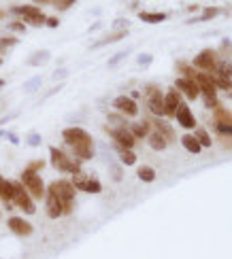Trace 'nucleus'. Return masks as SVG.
I'll use <instances>...</instances> for the list:
<instances>
[{
  "mask_svg": "<svg viewBox=\"0 0 232 259\" xmlns=\"http://www.w3.org/2000/svg\"><path fill=\"white\" fill-rule=\"evenodd\" d=\"M149 147H152L154 151H164L166 147H168V140L162 136V134H158L155 132V130H152V132H149Z\"/></svg>",
  "mask_w": 232,
  "mask_h": 259,
  "instance_id": "6ab92c4d",
  "label": "nucleus"
},
{
  "mask_svg": "<svg viewBox=\"0 0 232 259\" xmlns=\"http://www.w3.org/2000/svg\"><path fill=\"white\" fill-rule=\"evenodd\" d=\"M126 37H128V30H117V32L109 34V37H104L102 40H98V43H96L94 47H102V45H111V43H117V40L126 38Z\"/></svg>",
  "mask_w": 232,
  "mask_h": 259,
  "instance_id": "5701e85b",
  "label": "nucleus"
},
{
  "mask_svg": "<svg viewBox=\"0 0 232 259\" xmlns=\"http://www.w3.org/2000/svg\"><path fill=\"white\" fill-rule=\"evenodd\" d=\"M43 166H45V162H32L30 166H28V170H32V172H39Z\"/></svg>",
  "mask_w": 232,
  "mask_h": 259,
  "instance_id": "4c0bfd02",
  "label": "nucleus"
},
{
  "mask_svg": "<svg viewBox=\"0 0 232 259\" xmlns=\"http://www.w3.org/2000/svg\"><path fill=\"white\" fill-rule=\"evenodd\" d=\"M4 136H7V134H4V132H0V138H4Z\"/></svg>",
  "mask_w": 232,
  "mask_h": 259,
  "instance_id": "de8ad7c7",
  "label": "nucleus"
},
{
  "mask_svg": "<svg viewBox=\"0 0 232 259\" xmlns=\"http://www.w3.org/2000/svg\"><path fill=\"white\" fill-rule=\"evenodd\" d=\"M138 17L145 21V23H160V21H164L166 19V15L164 13H138Z\"/></svg>",
  "mask_w": 232,
  "mask_h": 259,
  "instance_id": "cd10ccee",
  "label": "nucleus"
},
{
  "mask_svg": "<svg viewBox=\"0 0 232 259\" xmlns=\"http://www.w3.org/2000/svg\"><path fill=\"white\" fill-rule=\"evenodd\" d=\"M217 13H219L217 9H207L205 13H202V19H211V17H215Z\"/></svg>",
  "mask_w": 232,
  "mask_h": 259,
  "instance_id": "e433bc0d",
  "label": "nucleus"
},
{
  "mask_svg": "<svg viewBox=\"0 0 232 259\" xmlns=\"http://www.w3.org/2000/svg\"><path fill=\"white\" fill-rule=\"evenodd\" d=\"M145 96H147V107L154 117H164V93L158 85L145 87Z\"/></svg>",
  "mask_w": 232,
  "mask_h": 259,
  "instance_id": "0eeeda50",
  "label": "nucleus"
},
{
  "mask_svg": "<svg viewBox=\"0 0 232 259\" xmlns=\"http://www.w3.org/2000/svg\"><path fill=\"white\" fill-rule=\"evenodd\" d=\"M4 15H7V13H4V11H0V19H2V17H4Z\"/></svg>",
  "mask_w": 232,
  "mask_h": 259,
  "instance_id": "49530a36",
  "label": "nucleus"
},
{
  "mask_svg": "<svg viewBox=\"0 0 232 259\" xmlns=\"http://www.w3.org/2000/svg\"><path fill=\"white\" fill-rule=\"evenodd\" d=\"M62 138H64V143L71 147V149H75V147H81V145H90L94 143V138L90 136V132H85L83 128L79 126H71L66 128L64 132H62Z\"/></svg>",
  "mask_w": 232,
  "mask_h": 259,
  "instance_id": "423d86ee",
  "label": "nucleus"
},
{
  "mask_svg": "<svg viewBox=\"0 0 232 259\" xmlns=\"http://www.w3.org/2000/svg\"><path fill=\"white\" fill-rule=\"evenodd\" d=\"M0 213H2V210H0Z\"/></svg>",
  "mask_w": 232,
  "mask_h": 259,
  "instance_id": "3c124183",
  "label": "nucleus"
},
{
  "mask_svg": "<svg viewBox=\"0 0 232 259\" xmlns=\"http://www.w3.org/2000/svg\"><path fill=\"white\" fill-rule=\"evenodd\" d=\"M104 130H107V134L113 138V145L124 147V149H135L136 138L130 134L128 128H113V126H107Z\"/></svg>",
  "mask_w": 232,
  "mask_h": 259,
  "instance_id": "1a4fd4ad",
  "label": "nucleus"
},
{
  "mask_svg": "<svg viewBox=\"0 0 232 259\" xmlns=\"http://www.w3.org/2000/svg\"><path fill=\"white\" fill-rule=\"evenodd\" d=\"M181 145H183L185 151L194 153V155H198V153L202 151V147L198 145V140L194 138V134H185V136H181Z\"/></svg>",
  "mask_w": 232,
  "mask_h": 259,
  "instance_id": "aec40b11",
  "label": "nucleus"
},
{
  "mask_svg": "<svg viewBox=\"0 0 232 259\" xmlns=\"http://www.w3.org/2000/svg\"><path fill=\"white\" fill-rule=\"evenodd\" d=\"M49 189L56 193L58 200H60V204H62V217L71 215L73 208H75V196H77V189L73 187L71 181H66V179L54 181V183L49 185Z\"/></svg>",
  "mask_w": 232,
  "mask_h": 259,
  "instance_id": "f257e3e1",
  "label": "nucleus"
},
{
  "mask_svg": "<svg viewBox=\"0 0 232 259\" xmlns=\"http://www.w3.org/2000/svg\"><path fill=\"white\" fill-rule=\"evenodd\" d=\"M136 176L143 181V183H154V181H155V170L152 166H141L136 170Z\"/></svg>",
  "mask_w": 232,
  "mask_h": 259,
  "instance_id": "b1692460",
  "label": "nucleus"
},
{
  "mask_svg": "<svg viewBox=\"0 0 232 259\" xmlns=\"http://www.w3.org/2000/svg\"><path fill=\"white\" fill-rule=\"evenodd\" d=\"M9 28H11V30H15V32H26V23L24 21H13V23H9Z\"/></svg>",
  "mask_w": 232,
  "mask_h": 259,
  "instance_id": "72a5a7b5",
  "label": "nucleus"
},
{
  "mask_svg": "<svg viewBox=\"0 0 232 259\" xmlns=\"http://www.w3.org/2000/svg\"><path fill=\"white\" fill-rule=\"evenodd\" d=\"M45 210H47L49 219H60L62 217V204L49 187H47V191H45Z\"/></svg>",
  "mask_w": 232,
  "mask_h": 259,
  "instance_id": "4468645a",
  "label": "nucleus"
},
{
  "mask_svg": "<svg viewBox=\"0 0 232 259\" xmlns=\"http://www.w3.org/2000/svg\"><path fill=\"white\" fill-rule=\"evenodd\" d=\"M194 138L198 140V145H200V147H211V145H213V138L209 136V132H207V130H202V128H196Z\"/></svg>",
  "mask_w": 232,
  "mask_h": 259,
  "instance_id": "bb28decb",
  "label": "nucleus"
},
{
  "mask_svg": "<svg viewBox=\"0 0 232 259\" xmlns=\"http://www.w3.org/2000/svg\"><path fill=\"white\" fill-rule=\"evenodd\" d=\"M19 183L26 187V191L30 193L32 200H45V191H47V187H45L43 179H40L39 172H32V170H24L19 176Z\"/></svg>",
  "mask_w": 232,
  "mask_h": 259,
  "instance_id": "7ed1b4c3",
  "label": "nucleus"
},
{
  "mask_svg": "<svg viewBox=\"0 0 232 259\" xmlns=\"http://www.w3.org/2000/svg\"><path fill=\"white\" fill-rule=\"evenodd\" d=\"M49 157H51V166H54L56 170H60V172L71 174V176L81 172V162L71 160V157H68L64 151L58 149V147H51L49 149Z\"/></svg>",
  "mask_w": 232,
  "mask_h": 259,
  "instance_id": "f03ea898",
  "label": "nucleus"
},
{
  "mask_svg": "<svg viewBox=\"0 0 232 259\" xmlns=\"http://www.w3.org/2000/svg\"><path fill=\"white\" fill-rule=\"evenodd\" d=\"M47 60H49V51H37V54L28 60V64H30V66H40V64H45Z\"/></svg>",
  "mask_w": 232,
  "mask_h": 259,
  "instance_id": "c85d7f7f",
  "label": "nucleus"
},
{
  "mask_svg": "<svg viewBox=\"0 0 232 259\" xmlns=\"http://www.w3.org/2000/svg\"><path fill=\"white\" fill-rule=\"evenodd\" d=\"M64 74H66V70H58V73H56V79H62Z\"/></svg>",
  "mask_w": 232,
  "mask_h": 259,
  "instance_id": "c03bdc74",
  "label": "nucleus"
},
{
  "mask_svg": "<svg viewBox=\"0 0 232 259\" xmlns=\"http://www.w3.org/2000/svg\"><path fill=\"white\" fill-rule=\"evenodd\" d=\"M71 183H73L75 189H77V191H83V193H100V191H102V183H100V181L94 179V176L83 174V172L73 174Z\"/></svg>",
  "mask_w": 232,
  "mask_h": 259,
  "instance_id": "6e6552de",
  "label": "nucleus"
},
{
  "mask_svg": "<svg viewBox=\"0 0 232 259\" xmlns=\"http://www.w3.org/2000/svg\"><path fill=\"white\" fill-rule=\"evenodd\" d=\"M149 62H152V56H147V54L138 56V64H149Z\"/></svg>",
  "mask_w": 232,
  "mask_h": 259,
  "instance_id": "ea45409f",
  "label": "nucleus"
},
{
  "mask_svg": "<svg viewBox=\"0 0 232 259\" xmlns=\"http://www.w3.org/2000/svg\"><path fill=\"white\" fill-rule=\"evenodd\" d=\"M26 143L28 145H30V147H39L40 145V136H39V134H28V138H26Z\"/></svg>",
  "mask_w": 232,
  "mask_h": 259,
  "instance_id": "2f4dec72",
  "label": "nucleus"
},
{
  "mask_svg": "<svg viewBox=\"0 0 232 259\" xmlns=\"http://www.w3.org/2000/svg\"><path fill=\"white\" fill-rule=\"evenodd\" d=\"M179 102H181V93H179L175 87H171V90L164 93V117H175Z\"/></svg>",
  "mask_w": 232,
  "mask_h": 259,
  "instance_id": "dca6fc26",
  "label": "nucleus"
},
{
  "mask_svg": "<svg viewBox=\"0 0 232 259\" xmlns=\"http://www.w3.org/2000/svg\"><path fill=\"white\" fill-rule=\"evenodd\" d=\"M175 117H177V121H179V126H181V128H185V130H194L196 128V119H194L192 111H190V107L185 102H179V107L175 111Z\"/></svg>",
  "mask_w": 232,
  "mask_h": 259,
  "instance_id": "2eb2a0df",
  "label": "nucleus"
},
{
  "mask_svg": "<svg viewBox=\"0 0 232 259\" xmlns=\"http://www.w3.org/2000/svg\"><path fill=\"white\" fill-rule=\"evenodd\" d=\"M7 227L15 234V236H19V238H26V236H30V234L34 232L32 223H28L26 219H21V217H9Z\"/></svg>",
  "mask_w": 232,
  "mask_h": 259,
  "instance_id": "f8f14e48",
  "label": "nucleus"
},
{
  "mask_svg": "<svg viewBox=\"0 0 232 259\" xmlns=\"http://www.w3.org/2000/svg\"><path fill=\"white\" fill-rule=\"evenodd\" d=\"M147 123L152 126V130H155L158 134H162V136H164L168 143H175V130L168 126L166 121H162V117H152Z\"/></svg>",
  "mask_w": 232,
  "mask_h": 259,
  "instance_id": "f3484780",
  "label": "nucleus"
},
{
  "mask_svg": "<svg viewBox=\"0 0 232 259\" xmlns=\"http://www.w3.org/2000/svg\"><path fill=\"white\" fill-rule=\"evenodd\" d=\"M126 23H128V21H126V19H117V21H115V26H121V28H124V30H126Z\"/></svg>",
  "mask_w": 232,
  "mask_h": 259,
  "instance_id": "37998d69",
  "label": "nucleus"
},
{
  "mask_svg": "<svg viewBox=\"0 0 232 259\" xmlns=\"http://www.w3.org/2000/svg\"><path fill=\"white\" fill-rule=\"evenodd\" d=\"M124 57H126V54H117V56H115L111 62H109V66H115V64H117V62H121V60H124Z\"/></svg>",
  "mask_w": 232,
  "mask_h": 259,
  "instance_id": "58836bf2",
  "label": "nucleus"
},
{
  "mask_svg": "<svg viewBox=\"0 0 232 259\" xmlns=\"http://www.w3.org/2000/svg\"><path fill=\"white\" fill-rule=\"evenodd\" d=\"M113 109L124 117H136L138 115V104H136V100H132L130 96H117L113 100Z\"/></svg>",
  "mask_w": 232,
  "mask_h": 259,
  "instance_id": "9b49d317",
  "label": "nucleus"
},
{
  "mask_svg": "<svg viewBox=\"0 0 232 259\" xmlns=\"http://www.w3.org/2000/svg\"><path fill=\"white\" fill-rule=\"evenodd\" d=\"M217 51L213 49H202L198 56L194 57V68H198L200 73H213L217 66Z\"/></svg>",
  "mask_w": 232,
  "mask_h": 259,
  "instance_id": "9d476101",
  "label": "nucleus"
},
{
  "mask_svg": "<svg viewBox=\"0 0 232 259\" xmlns=\"http://www.w3.org/2000/svg\"><path fill=\"white\" fill-rule=\"evenodd\" d=\"M77 0H51V4H54L56 9H60V11H64V9H68L71 4H75Z\"/></svg>",
  "mask_w": 232,
  "mask_h": 259,
  "instance_id": "7c9ffc66",
  "label": "nucleus"
},
{
  "mask_svg": "<svg viewBox=\"0 0 232 259\" xmlns=\"http://www.w3.org/2000/svg\"><path fill=\"white\" fill-rule=\"evenodd\" d=\"M0 87H4V81L2 79H0Z\"/></svg>",
  "mask_w": 232,
  "mask_h": 259,
  "instance_id": "09e8293b",
  "label": "nucleus"
},
{
  "mask_svg": "<svg viewBox=\"0 0 232 259\" xmlns=\"http://www.w3.org/2000/svg\"><path fill=\"white\" fill-rule=\"evenodd\" d=\"M2 183H4V179H2V176H0V189H2Z\"/></svg>",
  "mask_w": 232,
  "mask_h": 259,
  "instance_id": "a18cd8bd",
  "label": "nucleus"
},
{
  "mask_svg": "<svg viewBox=\"0 0 232 259\" xmlns=\"http://www.w3.org/2000/svg\"><path fill=\"white\" fill-rule=\"evenodd\" d=\"M175 90L179 92V93H183L188 100H196L200 96V90H198V85H196V81H192V79H177L175 81Z\"/></svg>",
  "mask_w": 232,
  "mask_h": 259,
  "instance_id": "ddd939ff",
  "label": "nucleus"
},
{
  "mask_svg": "<svg viewBox=\"0 0 232 259\" xmlns=\"http://www.w3.org/2000/svg\"><path fill=\"white\" fill-rule=\"evenodd\" d=\"M128 130H130L132 136L138 140V138L149 136V132H152V126H149L147 121H145V123H128Z\"/></svg>",
  "mask_w": 232,
  "mask_h": 259,
  "instance_id": "a211bd4d",
  "label": "nucleus"
},
{
  "mask_svg": "<svg viewBox=\"0 0 232 259\" xmlns=\"http://www.w3.org/2000/svg\"><path fill=\"white\" fill-rule=\"evenodd\" d=\"M177 68H179V73L183 74V79H192V81H196V74H198V70H196L194 66H190V64H185V62H179Z\"/></svg>",
  "mask_w": 232,
  "mask_h": 259,
  "instance_id": "a878e982",
  "label": "nucleus"
},
{
  "mask_svg": "<svg viewBox=\"0 0 232 259\" xmlns=\"http://www.w3.org/2000/svg\"><path fill=\"white\" fill-rule=\"evenodd\" d=\"M13 183V200L11 204L17 206L19 210H24L26 215H34L37 213V206H34V200L30 198V193L26 191V187L19 183V181H11Z\"/></svg>",
  "mask_w": 232,
  "mask_h": 259,
  "instance_id": "20e7f679",
  "label": "nucleus"
},
{
  "mask_svg": "<svg viewBox=\"0 0 232 259\" xmlns=\"http://www.w3.org/2000/svg\"><path fill=\"white\" fill-rule=\"evenodd\" d=\"M0 64H2V57H0Z\"/></svg>",
  "mask_w": 232,
  "mask_h": 259,
  "instance_id": "8fccbe9b",
  "label": "nucleus"
},
{
  "mask_svg": "<svg viewBox=\"0 0 232 259\" xmlns=\"http://www.w3.org/2000/svg\"><path fill=\"white\" fill-rule=\"evenodd\" d=\"M39 85H40V79L37 76V79H32V81H28V83H26V92H32V90H37Z\"/></svg>",
  "mask_w": 232,
  "mask_h": 259,
  "instance_id": "f704fd0d",
  "label": "nucleus"
},
{
  "mask_svg": "<svg viewBox=\"0 0 232 259\" xmlns=\"http://www.w3.org/2000/svg\"><path fill=\"white\" fill-rule=\"evenodd\" d=\"M45 26H47V28H58V26H60V21H58V17H47V19H45Z\"/></svg>",
  "mask_w": 232,
  "mask_h": 259,
  "instance_id": "c9c22d12",
  "label": "nucleus"
},
{
  "mask_svg": "<svg viewBox=\"0 0 232 259\" xmlns=\"http://www.w3.org/2000/svg\"><path fill=\"white\" fill-rule=\"evenodd\" d=\"M17 43L15 38H0V51H4V49H9V47H13Z\"/></svg>",
  "mask_w": 232,
  "mask_h": 259,
  "instance_id": "473e14b6",
  "label": "nucleus"
},
{
  "mask_svg": "<svg viewBox=\"0 0 232 259\" xmlns=\"http://www.w3.org/2000/svg\"><path fill=\"white\" fill-rule=\"evenodd\" d=\"M115 149H117L119 162L124 164V166H135V164H136V155H135V151H132V149H124V147H117V145H115Z\"/></svg>",
  "mask_w": 232,
  "mask_h": 259,
  "instance_id": "412c9836",
  "label": "nucleus"
},
{
  "mask_svg": "<svg viewBox=\"0 0 232 259\" xmlns=\"http://www.w3.org/2000/svg\"><path fill=\"white\" fill-rule=\"evenodd\" d=\"M39 4H51V0H34V7H39Z\"/></svg>",
  "mask_w": 232,
  "mask_h": 259,
  "instance_id": "79ce46f5",
  "label": "nucleus"
},
{
  "mask_svg": "<svg viewBox=\"0 0 232 259\" xmlns=\"http://www.w3.org/2000/svg\"><path fill=\"white\" fill-rule=\"evenodd\" d=\"M7 136H9V140H11V143H13V145H19V138H17L15 134H7Z\"/></svg>",
  "mask_w": 232,
  "mask_h": 259,
  "instance_id": "a19ab883",
  "label": "nucleus"
},
{
  "mask_svg": "<svg viewBox=\"0 0 232 259\" xmlns=\"http://www.w3.org/2000/svg\"><path fill=\"white\" fill-rule=\"evenodd\" d=\"M11 13L15 15H21L24 17L26 23H30V26H45V13L40 11L39 7H34V4H15V7H11Z\"/></svg>",
  "mask_w": 232,
  "mask_h": 259,
  "instance_id": "39448f33",
  "label": "nucleus"
},
{
  "mask_svg": "<svg viewBox=\"0 0 232 259\" xmlns=\"http://www.w3.org/2000/svg\"><path fill=\"white\" fill-rule=\"evenodd\" d=\"M213 73H217L219 76H224V79H230V76H232V62H228V60L217 62V66H215Z\"/></svg>",
  "mask_w": 232,
  "mask_h": 259,
  "instance_id": "393cba45",
  "label": "nucleus"
},
{
  "mask_svg": "<svg viewBox=\"0 0 232 259\" xmlns=\"http://www.w3.org/2000/svg\"><path fill=\"white\" fill-rule=\"evenodd\" d=\"M0 198H2V202L7 204V208H13V204H11V200H13V183L7 179H4L2 189H0Z\"/></svg>",
  "mask_w": 232,
  "mask_h": 259,
  "instance_id": "4be33fe9",
  "label": "nucleus"
},
{
  "mask_svg": "<svg viewBox=\"0 0 232 259\" xmlns=\"http://www.w3.org/2000/svg\"><path fill=\"white\" fill-rule=\"evenodd\" d=\"M109 123H111L113 128H128V121H126V117L119 115V113H109Z\"/></svg>",
  "mask_w": 232,
  "mask_h": 259,
  "instance_id": "c756f323",
  "label": "nucleus"
}]
</instances>
